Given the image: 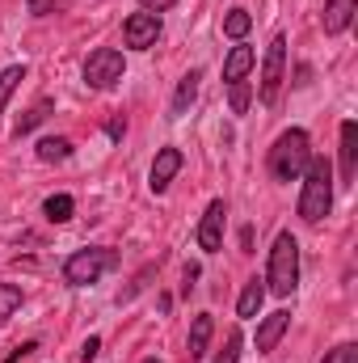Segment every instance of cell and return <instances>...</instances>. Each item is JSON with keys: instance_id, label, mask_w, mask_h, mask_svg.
Wrapping results in <instances>:
<instances>
[{"instance_id": "obj_1", "label": "cell", "mask_w": 358, "mask_h": 363, "mask_svg": "<svg viewBox=\"0 0 358 363\" xmlns=\"http://www.w3.org/2000/svg\"><path fill=\"white\" fill-rule=\"evenodd\" d=\"M308 161H312V140H308L304 127H291V131H282L274 140V148L266 157V169L274 182H299V174L308 169Z\"/></svg>"}, {"instance_id": "obj_2", "label": "cell", "mask_w": 358, "mask_h": 363, "mask_svg": "<svg viewBox=\"0 0 358 363\" xmlns=\"http://www.w3.org/2000/svg\"><path fill=\"white\" fill-rule=\"evenodd\" d=\"M299 178H304V190H299V220L321 224V220L329 216V207H333V165H329L325 157H312Z\"/></svg>"}, {"instance_id": "obj_3", "label": "cell", "mask_w": 358, "mask_h": 363, "mask_svg": "<svg viewBox=\"0 0 358 363\" xmlns=\"http://www.w3.org/2000/svg\"><path fill=\"white\" fill-rule=\"evenodd\" d=\"M295 287H299V241L291 233H278L274 237V250H270L266 291H274L278 300H287Z\"/></svg>"}, {"instance_id": "obj_4", "label": "cell", "mask_w": 358, "mask_h": 363, "mask_svg": "<svg viewBox=\"0 0 358 363\" xmlns=\"http://www.w3.org/2000/svg\"><path fill=\"white\" fill-rule=\"evenodd\" d=\"M118 267V250H105V245H89V250H76L68 262H64V283L68 287H89L97 283L105 271Z\"/></svg>"}, {"instance_id": "obj_5", "label": "cell", "mask_w": 358, "mask_h": 363, "mask_svg": "<svg viewBox=\"0 0 358 363\" xmlns=\"http://www.w3.org/2000/svg\"><path fill=\"white\" fill-rule=\"evenodd\" d=\"M282 81H287V38L274 34L266 47V60H262V81H258V101L262 106H274L278 93H282Z\"/></svg>"}, {"instance_id": "obj_6", "label": "cell", "mask_w": 358, "mask_h": 363, "mask_svg": "<svg viewBox=\"0 0 358 363\" xmlns=\"http://www.w3.org/2000/svg\"><path fill=\"white\" fill-rule=\"evenodd\" d=\"M122 77H127V60H122L118 47H97V51H89V60H85V85L89 89H114Z\"/></svg>"}, {"instance_id": "obj_7", "label": "cell", "mask_w": 358, "mask_h": 363, "mask_svg": "<svg viewBox=\"0 0 358 363\" xmlns=\"http://www.w3.org/2000/svg\"><path fill=\"white\" fill-rule=\"evenodd\" d=\"M224 216H228L224 199L207 203V211H202V220H198V233H194L202 254H219V250H224Z\"/></svg>"}, {"instance_id": "obj_8", "label": "cell", "mask_w": 358, "mask_h": 363, "mask_svg": "<svg viewBox=\"0 0 358 363\" xmlns=\"http://www.w3.org/2000/svg\"><path fill=\"white\" fill-rule=\"evenodd\" d=\"M122 38H127L131 51L156 47V38H161V17H156V13H131V17L122 21Z\"/></svg>"}, {"instance_id": "obj_9", "label": "cell", "mask_w": 358, "mask_h": 363, "mask_svg": "<svg viewBox=\"0 0 358 363\" xmlns=\"http://www.w3.org/2000/svg\"><path fill=\"white\" fill-rule=\"evenodd\" d=\"M181 174V148H161L156 152V161H152V174H148V186H152V194H165L169 190V182Z\"/></svg>"}, {"instance_id": "obj_10", "label": "cell", "mask_w": 358, "mask_h": 363, "mask_svg": "<svg viewBox=\"0 0 358 363\" xmlns=\"http://www.w3.org/2000/svg\"><path fill=\"white\" fill-rule=\"evenodd\" d=\"M287 330H291V313H287V308H278V313L262 317V325H258V355H270V351L282 342Z\"/></svg>"}, {"instance_id": "obj_11", "label": "cell", "mask_w": 358, "mask_h": 363, "mask_svg": "<svg viewBox=\"0 0 358 363\" xmlns=\"http://www.w3.org/2000/svg\"><path fill=\"white\" fill-rule=\"evenodd\" d=\"M337 152H342V186H350L358 174V123L354 118L342 123V148Z\"/></svg>"}, {"instance_id": "obj_12", "label": "cell", "mask_w": 358, "mask_h": 363, "mask_svg": "<svg viewBox=\"0 0 358 363\" xmlns=\"http://www.w3.org/2000/svg\"><path fill=\"white\" fill-rule=\"evenodd\" d=\"M253 64H258L253 47H232V51L224 55V81H228V85H236V81H249Z\"/></svg>"}, {"instance_id": "obj_13", "label": "cell", "mask_w": 358, "mask_h": 363, "mask_svg": "<svg viewBox=\"0 0 358 363\" xmlns=\"http://www.w3.org/2000/svg\"><path fill=\"white\" fill-rule=\"evenodd\" d=\"M354 9H358V0H325V34H346V26L354 21Z\"/></svg>"}, {"instance_id": "obj_14", "label": "cell", "mask_w": 358, "mask_h": 363, "mask_svg": "<svg viewBox=\"0 0 358 363\" xmlns=\"http://www.w3.org/2000/svg\"><path fill=\"white\" fill-rule=\"evenodd\" d=\"M211 334H215V321H211V313H198V317H194V325H190L185 355H190V359H202V355H207V347H211Z\"/></svg>"}, {"instance_id": "obj_15", "label": "cell", "mask_w": 358, "mask_h": 363, "mask_svg": "<svg viewBox=\"0 0 358 363\" xmlns=\"http://www.w3.org/2000/svg\"><path fill=\"white\" fill-rule=\"evenodd\" d=\"M198 85H202V72H198V68H190V72L181 77L178 93H173V106H169V114H173V118H181V114L194 106V97H198Z\"/></svg>"}, {"instance_id": "obj_16", "label": "cell", "mask_w": 358, "mask_h": 363, "mask_svg": "<svg viewBox=\"0 0 358 363\" xmlns=\"http://www.w3.org/2000/svg\"><path fill=\"white\" fill-rule=\"evenodd\" d=\"M262 304H266V279H249L241 300H236V317H258Z\"/></svg>"}, {"instance_id": "obj_17", "label": "cell", "mask_w": 358, "mask_h": 363, "mask_svg": "<svg viewBox=\"0 0 358 363\" xmlns=\"http://www.w3.org/2000/svg\"><path fill=\"white\" fill-rule=\"evenodd\" d=\"M42 216H47L51 224H68V220L76 216V199H72V194H51V199L42 203Z\"/></svg>"}, {"instance_id": "obj_18", "label": "cell", "mask_w": 358, "mask_h": 363, "mask_svg": "<svg viewBox=\"0 0 358 363\" xmlns=\"http://www.w3.org/2000/svg\"><path fill=\"white\" fill-rule=\"evenodd\" d=\"M68 157H72V140H64V135H47V140H38V161L55 165V161H68Z\"/></svg>"}, {"instance_id": "obj_19", "label": "cell", "mask_w": 358, "mask_h": 363, "mask_svg": "<svg viewBox=\"0 0 358 363\" xmlns=\"http://www.w3.org/2000/svg\"><path fill=\"white\" fill-rule=\"evenodd\" d=\"M249 30H253V17H249V9H228V17H224V34H228L232 43H241Z\"/></svg>"}, {"instance_id": "obj_20", "label": "cell", "mask_w": 358, "mask_h": 363, "mask_svg": "<svg viewBox=\"0 0 358 363\" xmlns=\"http://www.w3.org/2000/svg\"><path fill=\"white\" fill-rule=\"evenodd\" d=\"M25 81V68L21 64H13V68H4L0 72V114H4V106H8V97H13V89Z\"/></svg>"}, {"instance_id": "obj_21", "label": "cell", "mask_w": 358, "mask_h": 363, "mask_svg": "<svg viewBox=\"0 0 358 363\" xmlns=\"http://www.w3.org/2000/svg\"><path fill=\"white\" fill-rule=\"evenodd\" d=\"M47 114H51V101H38V106H30V110H25V114L17 118V140H21L25 131H34V127H38V123H42Z\"/></svg>"}, {"instance_id": "obj_22", "label": "cell", "mask_w": 358, "mask_h": 363, "mask_svg": "<svg viewBox=\"0 0 358 363\" xmlns=\"http://www.w3.org/2000/svg\"><path fill=\"white\" fill-rule=\"evenodd\" d=\"M21 283H0V317H13L21 308Z\"/></svg>"}, {"instance_id": "obj_23", "label": "cell", "mask_w": 358, "mask_h": 363, "mask_svg": "<svg viewBox=\"0 0 358 363\" xmlns=\"http://www.w3.org/2000/svg\"><path fill=\"white\" fill-rule=\"evenodd\" d=\"M228 97H232V114H245V110H249V97H253L249 81H236V85H228Z\"/></svg>"}, {"instance_id": "obj_24", "label": "cell", "mask_w": 358, "mask_h": 363, "mask_svg": "<svg viewBox=\"0 0 358 363\" xmlns=\"http://www.w3.org/2000/svg\"><path fill=\"white\" fill-rule=\"evenodd\" d=\"M321 363H358V347H354V342H342V347L325 351V359H321Z\"/></svg>"}, {"instance_id": "obj_25", "label": "cell", "mask_w": 358, "mask_h": 363, "mask_svg": "<svg viewBox=\"0 0 358 363\" xmlns=\"http://www.w3.org/2000/svg\"><path fill=\"white\" fill-rule=\"evenodd\" d=\"M25 9H30L34 17H51L55 9H64V0H25Z\"/></svg>"}, {"instance_id": "obj_26", "label": "cell", "mask_w": 358, "mask_h": 363, "mask_svg": "<svg viewBox=\"0 0 358 363\" xmlns=\"http://www.w3.org/2000/svg\"><path fill=\"white\" fill-rule=\"evenodd\" d=\"M236 359H241V334H228V347L219 351L215 363H236Z\"/></svg>"}, {"instance_id": "obj_27", "label": "cell", "mask_w": 358, "mask_h": 363, "mask_svg": "<svg viewBox=\"0 0 358 363\" xmlns=\"http://www.w3.org/2000/svg\"><path fill=\"white\" fill-rule=\"evenodd\" d=\"M30 351H38V342H25V347H13V351L4 355V363H21L25 355H30Z\"/></svg>"}, {"instance_id": "obj_28", "label": "cell", "mask_w": 358, "mask_h": 363, "mask_svg": "<svg viewBox=\"0 0 358 363\" xmlns=\"http://www.w3.org/2000/svg\"><path fill=\"white\" fill-rule=\"evenodd\" d=\"M139 4H144L148 13H156V17H161V13H165V9H173L178 0H139Z\"/></svg>"}, {"instance_id": "obj_29", "label": "cell", "mask_w": 358, "mask_h": 363, "mask_svg": "<svg viewBox=\"0 0 358 363\" xmlns=\"http://www.w3.org/2000/svg\"><path fill=\"white\" fill-rule=\"evenodd\" d=\"M97 351H101V338H85V347H81V359L89 363L93 355H97Z\"/></svg>"}, {"instance_id": "obj_30", "label": "cell", "mask_w": 358, "mask_h": 363, "mask_svg": "<svg viewBox=\"0 0 358 363\" xmlns=\"http://www.w3.org/2000/svg\"><path fill=\"white\" fill-rule=\"evenodd\" d=\"M105 131H110V140H122V135H127V118H114Z\"/></svg>"}, {"instance_id": "obj_31", "label": "cell", "mask_w": 358, "mask_h": 363, "mask_svg": "<svg viewBox=\"0 0 358 363\" xmlns=\"http://www.w3.org/2000/svg\"><path fill=\"white\" fill-rule=\"evenodd\" d=\"M144 363H161V359H144Z\"/></svg>"}]
</instances>
